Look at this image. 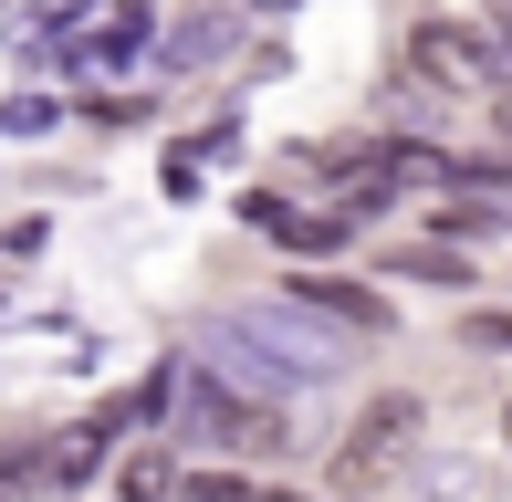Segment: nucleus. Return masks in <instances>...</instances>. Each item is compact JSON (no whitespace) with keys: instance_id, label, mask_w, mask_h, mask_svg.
Instances as JSON below:
<instances>
[{"instance_id":"1a4fd4ad","label":"nucleus","mask_w":512,"mask_h":502,"mask_svg":"<svg viewBox=\"0 0 512 502\" xmlns=\"http://www.w3.org/2000/svg\"><path fill=\"white\" fill-rule=\"evenodd\" d=\"M42 461H53V440H0V502H32Z\"/></svg>"},{"instance_id":"423d86ee","label":"nucleus","mask_w":512,"mask_h":502,"mask_svg":"<svg viewBox=\"0 0 512 502\" xmlns=\"http://www.w3.org/2000/svg\"><path fill=\"white\" fill-rule=\"evenodd\" d=\"M178 492H189V482H178L168 450H136V461L115 471V502H178Z\"/></svg>"},{"instance_id":"f8f14e48","label":"nucleus","mask_w":512,"mask_h":502,"mask_svg":"<svg viewBox=\"0 0 512 502\" xmlns=\"http://www.w3.org/2000/svg\"><path fill=\"white\" fill-rule=\"evenodd\" d=\"M460 346H481V356H512V314H502V304H481L471 325H460Z\"/></svg>"},{"instance_id":"0eeeda50","label":"nucleus","mask_w":512,"mask_h":502,"mask_svg":"<svg viewBox=\"0 0 512 502\" xmlns=\"http://www.w3.org/2000/svg\"><path fill=\"white\" fill-rule=\"evenodd\" d=\"M387 272H408V283H471V262H460L450 241H408V251H377Z\"/></svg>"},{"instance_id":"7ed1b4c3","label":"nucleus","mask_w":512,"mask_h":502,"mask_svg":"<svg viewBox=\"0 0 512 502\" xmlns=\"http://www.w3.org/2000/svg\"><path fill=\"white\" fill-rule=\"evenodd\" d=\"M398 74H418L439 105H471V95H502V53L481 21H408V53Z\"/></svg>"},{"instance_id":"9d476101","label":"nucleus","mask_w":512,"mask_h":502,"mask_svg":"<svg viewBox=\"0 0 512 502\" xmlns=\"http://www.w3.org/2000/svg\"><path fill=\"white\" fill-rule=\"evenodd\" d=\"M230 32H241V11H199L189 32L168 42V74H178V63H209V53H220V42H230Z\"/></svg>"},{"instance_id":"ddd939ff","label":"nucleus","mask_w":512,"mask_h":502,"mask_svg":"<svg viewBox=\"0 0 512 502\" xmlns=\"http://www.w3.org/2000/svg\"><path fill=\"white\" fill-rule=\"evenodd\" d=\"M502 450H512V398H502Z\"/></svg>"},{"instance_id":"6e6552de","label":"nucleus","mask_w":512,"mask_h":502,"mask_svg":"<svg viewBox=\"0 0 512 502\" xmlns=\"http://www.w3.org/2000/svg\"><path fill=\"white\" fill-rule=\"evenodd\" d=\"M95 461H105V429H63V440H53V461H42V492H74Z\"/></svg>"},{"instance_id":"20e7f679","label":"nucleus","mask_w":512,"mask_h":502,"mask_svg":"<svg viewBox=\"0 0 512 502\" xmlns=\"http://www.w3.org/2000/svg\"><path fill=\"white\" fill-rule=\"evenodd\" d=\"M293 304L314 314V325H345L366 346V335H387V293H366V283H335V272H304L293 283Z\"/></svg>"},{"instance_id":"f03ea898","label":"nucleus","mask_w":512,"mask_h":502,"mask_svg":"<svg viewBox=\"0 0 512 502\" xmlns=\"http://www.w3.org/2000/svg\"><path fill=\"white\" fill-rule=\"evenodd\" d=\"M168 429H189L199 450H230V461H262V450L293 440V429H283V398H262V387H241V377H220V367H189V419H168Z\"/></svg>"},{"instance_id":"f257e3e1","label":"nucleus","mask_w":512,"mask_h":502,"mask_svg":"<svg viewBox=\"0 0 512 502\" xmlns=\"http://www.w3.org/2000/svg\"><path fill=\"white\" fill-rule=\"evenodd\" d=\"M418 440H429V408H418V387H377V398L345 419V440L324 450V492L335 502H377L408 482Z\"/></svg>"},{"instance_id":"9b49d317","label":"nucleus","mask_w":512,"mask_h":502,"mask_svg":"<svg viewBox=\"0 0 512 502\" xmlns=\"http://www.w3.org/2000/svg\"><path fill=\"white\" fill-rule=\"evenodd\" d=\"M189 502H283V492H262V482H241V471H199Z\"/></svg>"},{"instance_id":"39448f33","label":"nucleus","mask_w":512,"mask_h":502,"mask_svg":"<svg viewBox=\"0 0 512 502\" xmlns=\"http://www.w3.org/2000/svg\"><path fill=\"white\" fill-rule=\"evenodd\" d=\"M147 21H157V0H115V11L95 21V32L74 42V63H84V74H115V63H136V42H147Z\"/></svg>"}]
</instances>
